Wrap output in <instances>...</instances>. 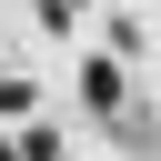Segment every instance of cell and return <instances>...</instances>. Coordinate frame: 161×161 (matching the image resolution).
<instances>
[{
  "instance_id": "obj_1",
  "label": "cell",
  "mask_w": 161,
  "mask_h": 161,
  "mask_svg": "<svg viewBox=\"0 0 161 161\" xmlns=\"http://www.w3.org/2000/svg\"><path fill=\"white\" fill-rule=\"evenodd\" d=\"M80 101H91V111H121V70L91 60V70H80Z\"/></svg>"
},
{
  "instance_id": "obj_2",
  "label": "cell",
  "mask_w": 161,
  "mask_h": 161,
  "mask_svg": "<svg viewBox=\"0 0 161 161\" xmlns=\"http://www.w3.org/2000/svg\"><path fill=\"white\" fill-rule=\"evenodd\" d=\"M40 30H80V0H40Z\"/></svg>"
},
{
  "instance_id": "obj_3",
  "label": "cell",
  "mask_w": 161,
  "mask_h": 161,
  "mask_svg": "<svg viewBox=\"0 0 161 161\" xmlns=\"http://www.w3.org/2000/svg\"><path fill=\"white\" fill-rule=\"evenodd\" d=\"M0 161H60V141H50V131H30V141H20V151H0Z\"/></svg>"
},
{
  "instance_id": "obj_4",
  "label": "cell",
  "mask_w": 161,
  "mask_h": 161,
  "mask_svg": "<svg viewBox=\"0 0 161 161\" xmlns=\"http://www.w3.org/2000/svg\"><path fill=\"white\" fill-rule=\"evenodd\" d=\"M10 111H30V80H0V121H10Z\"/></svg>"
}]
</instances>
